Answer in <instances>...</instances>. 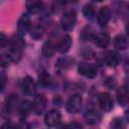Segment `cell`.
Instances as JSON below:
<instances>
[{
	"label": "cell",
	"mask_w": 129,
	"mask_h": 129,
	"mask_svg": "<svg viewBox=\"0 0 129 129\" xmlns=\"http://www.w3.org/2000/svg\"><path fill=\"white\" fill-rule=\"evenodd\" d=\"M77 22V13L75 10L66 11L60 18V26L66 31H71L74 29Z\"/></svg>",
	"instance_id": "1"
},
{
	"label": "cell",
	"mask_w": 129,
	"mask_h": 129,
	"mask_svg": "<svg viewBox=\"0 0 129 129\" xmlns=\"http://www.w3.org/2000/svg\"><path fill=\"white\" fill-rule=\"evenodd\" d=\"M78 72L80 75H82L88 79H94L98 75V68H97V66H95L93 63L81 62L78 67Z\"/></svg>",
	"instance_id": "2"
},
{
	"label": "cell",
	"mask_w": 129,
	"mask_h": 129,
	"mask_svg": "<svg viewBox=\"0 0 129 129\" xmlns=\"http://www.w3.org/2000/svg\"><path fill=\"white\" fill-rule=\"evenodd\" d=\"M83 99L80 95H73L67 102V111L71 114H77L82 108Z\"/></svg>",
	"instance_id": "3"
},
{
	"label": "cell",
	"mask_w": 129,
	"mask_h": 129,
	"mask_svg": "<svg viewBox=\"0 0 129 129\" xmlns=\"http://www.w3.org/2000/svg\"><path fill=\"white\" fill-rule=\"evenodd\" d=\"M98 104L100 106V108L105 111V112H109L113 109V98L109 93H101L98 97Z\"/></svg>",
	"instance_id": "4"
},
{
	"label": "cell",
	"mask_w": 129,
	"mask_h": 129,
	"mask_svg": "<svg viewBox=\"0 0 129 129\" xmlns=\"http://www.w3.org/2000/svg\"><path fill=\"white\" fill-rule=\"evenodd\" d=\"M31 28V21H30V17L27 14H22L21 17L18 20V24H17V30H18V35L23 36L25 35L27 32H29Z\"/></svg>",
	"instance_id": "5"
},
{
	"label": "cell",
	"mask_w": 129,
	"mask_h": 129,
	"mask_svg": "<svg viewBox=\"0 0 129 129\" xmlns=\"http://www.w3.org/2000/svg\"><path fill=\"white\" fill-rule=\"evenodd\" d=\"M120 60H121V57L119 53L114 50H108L103 53V61L109 67H112V68L117 67L120 63Z\"/></svg>",
	"instance_id": "6"
},
{
	"label": "cell",
	"mask_w": 129,
	"mask_h": 129,
	"mask_svg": "<svg viewBox=\"0 0 129 129\" xmlns=\"http://www.w3.org/2000/svg\"><path fill=\"white\" fill-rule=\"evenodd\" d=\"M60 119H61V115H60L59 111L53 109V110L48 111L45 114V116H44V123L48 127H54V126H56L60 122Z\"/></svg>",
	"instance_id": "7"
},
{
	"label": "cell",
	"mask_w": 129,
	"mask_h": 129,
	"mask_svg": "<svg viewBox=\"0 0 129 129\" xmlns=\"http://www.w3.org/2000/svg\"><path fill=\"white\" fill-rule=\"evenodd\" d=\"M21 89H22V91H23V93L25 95H27V96H33L35 94V91H36V85H35L34 80L31 77L26 76L22 80Z\"/></svg>",
	"instance_id": "8"
},
{
	"label": "cell",
	"mask_w": 129,
	"mask_h": 129,
	"mask_svg": "<svg viewBox=\"0 0 129 129\" xmlns=\"http://www.w3.org/2000/svg\"><path fill=\"white\" fill-rule=\"evenodd\" d=\"M111 19V10L108 6H103L100 8L98 15H97V20L98 24L102 27H105Z\"/></svg>",
	"instance_id": "9"
},
{
	"label": "cell",
	"mask_w": 129,
	"mask_h": 129,
	"mask_svg": "<svg viewBox=\"0 0 129 129\" xmlns=\"http://www.w3.org/2000/svg\"><path fill=\"white\" fill-rule=\"evenodd\" d=\"M92 40L99 47H107L110 43V35L105 31H100L93 35Z\"/></svg>",
	"instance_id": "10"
},
{
	"label": "cell",
	"mask_w": 129,
	"mask_h": 129,
	"mask_svg": "<svg viewBox=\"0 0 129 129\" xmlns=\"http://www.w3.org/2000/svg\"><path fill=\"white\" fill-rule=\"evenodd\" d=\"M46 108V98L43 95H37L34 97L33 103H32V110L37 114L40 115L44 112Z\"/></svg>",
	"instance_id": "11"
},
{
	"label": "cell",
	"mask_w": 129,
	"mask_h": 129,
	"mask_svg": "<svg viewBox=\"0 0 129 129\" xmlns=\"http://www.w3.org/2000/svg\"><path fill=\"white\" fill-rule=\"evenodd\" d=\"M72 46V37L69 34L63 35L55 45V50H57L60 53H66L70 50Z\"/></svg>",
	"instance_id": "12"
},
{
	"label": "cell",
	"mask_w": 129,
	"mask_h": 129,
	"mask_svg": "<svg viewBox=\"0 0 129 129\" xmlns=\"http://www.w3.org/2000/svg\"><path fill=\"white\" fill-rule=\"evenodd\" d=\"M8 44L10 46V48H14V49H18V50H21L23 51L24 47H25V42L22 38V36L20 35H13L11 36L10 39H8Z\"/></svg>",
	"instance_id": "13"
},
{
	"label": "cell",
	"mask_w": 129,
	"mask_h": 129,
	"mask_svg": "<svg viewBox=\"0 0 129 129\" xmlns=\"http://www.w3.org/2000/svg\"><path fill=\"white\" fill-rule=\"evenodd\" d=\"M113 44L118 50H125L128 48V39L124 34H117L113 39Z\"/></svg>",
	"instance_id": "14"
},
{
	"label": "cell",
	"mask_w": 129,
	"mask_h": 129,
	"mask_svg": "<svg viewBox=\"0 0 129 129\" xmlns=\"http://www.w3.org/2000/svg\"><path fill=\"white\" fill-rule=\"evenodd\" d=\"M117 101L121 106H126L128 104V89L126 86H122L117 90L116 93Z\"/></svg>",
	"instance_id": "15"
},
{
	"label": "cell",
	"mask_w": 129,
	"mask_h": 129,
	"mask_svg": "<svg viewBox=\"0 0 129 129\" xmlns=\"http://www.w3.org/2000/svg\"><path fill=\"white\" fill-rule=\"evenodd\" d=\"M74 62H75L74 58L70 56H62L57 59V61L55 62V66L61 70H69L74 66Z\"/></svg>",
	"instance_id": "16"
},
{
	"label": "cell",
	"mask_w": 129,
	"mask_h": 129,
	"mask_svg": "<svg viewBox=\"0 0 129 129\" xmlns=\"http://www.w3.org/2000/svg\"><path fill=\"white\" fill-rule=\"evenodd\" d=\"M43 2L42 1H27L26 2V8L28 12L32 14H36L42 10Z\"/></svg>",
	"instance_id": "17"
},
{
	"label": "cell",
	"mask_w": 129,
	"mask_h": 129,
	"mask_svg": "<svg viewBox=\"0 0 129 129\" xmlns=\"http://www.w3.org/2000/svg\"><path fill=\"white\" fill-rule=\"evenodd\" d=\"M54 53H55V45L49 40L45 41L42 45V54L45 57H51L54 55Z\"/></svg>",
	"instance_id": "18"
},
{
	"label": "cell",
	"mask_w": 129,
	"mask_h": 129,
	"mask_svg": "<svg viewBox=\"0 0 129 129\" xmlns=\"http://www.w3.org/2000/svg\"><path fill=\"white\" fill-rule=\"evenodd\" d=\"M85 118H86V121H87L89 124L95 125V124H97V123L100 121L101 116H100V114H99L97 111H95V110H89V111L86 113Z\"/></svg>",
	"instance_id": "19"
},
{
	"label": "cell",
	"mask_w": 129,
	"mask_h": 129,
	"mask_svg": "<svg viewBox=\"0 0 129 129\" xmlns=\"http://www.w3.org/2000/svg\"><path fill=\"white\" fill-rule=\"evenodd\" d=\"M83 14L88 19H93L96 14V7L93 3H88L83 7Z\"/></svg>",
	"instance_id": "20"
},
{
	"label": "cell",
	"mask_w": 129,
	"mask_h": 129,
	"mask_svg": "<svg viewBox=\"0 0 129 129\" xmlns=\"http://www.w3.org/2000/svg\"><path fill=\"white\" fill-rule=\"evenodd\" d=\"M109 129H126V123L123 118L116 117L110 122Z\"/></svg>",
	"instance_id": "21"
},
{
	"label": "cell",
	"mask_w": 129,
	"mask_h": 129,
	"mask_svg": "<svg viewBox=\"0 0 129 129\" xmlns=\"http://www.w3.org/2000/svg\"><path fill=\"white\" fill-rule=\"evenodd\" d=\"M16 105H18V98L16 95H11L8 97V99L6 100V110L8 112H12L15 108Z\"/></svg>",
	"instance_id": "22"
},
{
	"label": "cell",
	"mask_w": 129,
	"mask_h": 129,
	"mask_svg": "<svg viewBox=\"0 0 129 129\" xmlns=\"http://www.w3.org/2000/svg\"><path fill=\"white\" fill-rule=\"evenodd\" d=\"M30 36L33 38V39H39L42 37L43 35V28L40 27V26H31L30 30Z\"/></svg>",
	"instance_id": "23"
},
{
	"label": "cell",
	"mask_w": 129,
	"mask_h": 129,
	"mask_svg": "<svg viewBox=\"0 0 129 129\" xmlns=\"http://www.w3.org/2000/svg\"><path fill=\"white\" fill-rule=\"evenodd\" d=\"M38 80H39V84H41L42 86H49L51 83V78H50L49 74L45 71H43L39 74Z\"/></svg>",
	"instance_id": "24"
},
{
	"label": "cell",
	"mask_w": 129,
	"mask_h": 129,
	"mask_svg": "<svg viewBox=\"0 0 129 129\" xmlns=\"http://www.w3.org/2000/svg\"><path fill=\"white\" fill-rule=\"evenodd\" d=\"M30 110H32V104L28 101H25L19 105V112L21 114H27Z\"/></svg>",
	"instance_id": "25"
},
{
	"label": "cell",
	"mask_w": 129,
	"mask_h": 129,
	"mask_svg": "<svg viewBox=\"0 0 129 129\" xmlns=\"http://www.w3.org/2000/svg\"><path fill=\"white\" fill-rule=\"evenodd\" d=\"M7 85V75L5 72H0V92H3Z\"/></svg>",
	"instance_id": "26"
},
{
	"label": "cell",
	"mask_w": 129,
	"mask_h": 129,
	"mask_svg": "<svg viewBox=\"0 0 129 129\" xmlns=\"http://www.w3.org/2000/svg\"><path fill=\"white\" fill-rule=\"evenodd\" d=\"M10 58L8 56V54H0V66L1 67H8L9 62H10Z\"/></svg>",
	"instance_id": "27"
},
{
	"label": "cell",
	"mask_w": 129,
	"mask_h": 129,
	"mask_svg": "<svg viewBox=\"0 0 129 129\" xmlns=\"http://www.w3.org/2000/svg\"><path fill=\"white\" fill-rule=\"evenodd\" d=\"M58 129H82V125H80L78 123H72V124L62 125Z\"/></svg>",
	"instance_id": "28"
},
{
	"label": "cell",
	"mask_w": 129,
	"mask_h": 129,
	"mask_svg": "<svg viewBox=\"0 0 129 129\" xmlns=\"http://www.w3.org/2000/svg\"><path fill=\"white\" fill-rule=\"evenodd\" d=\"M8 44V38L7 36L3 33V32H0V47H3L5 45Z\"/></svg>",
	"instance_id": "29"
},
{
	"label": "cell",
	"mask_w": 129,
	"mask_h": 129,
	"mask_svg": "<svg viewBox=\"0 0 129 129\" xmlns=\"http://www.w3.org/2000/svg\"><path fill=\"white\" fill-rule=\"evenodd\" d=\"M1 129H16V126L13 125V124L10 123V122H6V123H4V124L2 125Z\"/></svg>",
	"instance_id": "30"
},
{
	"label": "cell",
	"mask_w": 129,
	"mask_h": 129,
	"mask_svg": "<svg viewBox=\"0 0 129 129\" xmlns=\"http://www.w3.org/2000/svg\"><path fill=\"white\" fill-rule=\"evenodd\" d=\"M16 129H30V126L26 122H22L18 126H16Z\"/></svg>",
	"instance_id": "31"
}]
</instances>
